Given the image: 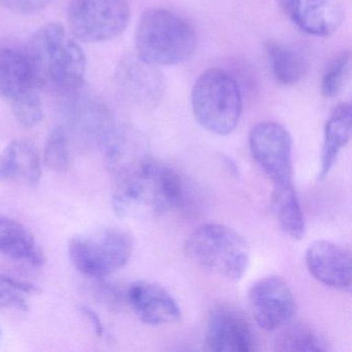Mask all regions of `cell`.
I'll return each instance as SVG.
<instances>
[{
  "mask_svg": "<svg viewBox=\"0 0 352 352\" xmlns=\"http://www.w3.org/2000/svg\"><path fill=\"white\" fill-rule=\"evenodd\" d=\"M38 89L61 96L83 87L85 53L77 38L63 24H45L28 41L25 49Z\"/></svg>",
  "mask_w": 352,
  "mask_h": 352,
  "instance_id": "6da1fadb",
  "label": "cell"
},
{
  "mask_svg": "<svg viewBox=\"0 0 352 352\" xmlns=\"http://www.w3.org/2000/svg\"><path fill=\"white\" fill-rule=\"evenodd\" d=\"M113 174L116 181L113 207L118 215H126L133 207L164 215L184 204L185 186L178 173L148 154Z\"/></svg>",
  "mask_w": 352,
  "mask_h": 352,
  "instance_id": "7a4b0ae2",
  "label": "cell"
},
{
  "mask_svg": "<svg viewBox=\"0 0 352 352\" xmlns=\"http://www.w3.org/2000/svg\"><path fill=\"white\" fill-rule=\"evenodd\" d=\"M137 54L154 65L186 63L197 50L195 30L182 18L164 9L145 12L135 32Z\"/></svg>",
  "mask_w": 352,
  "mask_h": 352,
  "instance_id": "3957f363",
  "label": "cell"
},
{
  "mask_svg": "<svg viewBox=\"0 0 352 352\" xmlns=\"http://www.w3.org/2000/svg\"><path fill=\"white\" fill-rule=\"evenodd\" d=\"M185 252L195 265L232 282L242 279L250 259L246 241L232 228L217 223L195 228L185 242Z\"/></svg>",
  "mask_w": 352,
  "mask_h": 352,
  "instance_id": "277c9868",
  "label": "cell"
},
{
  "mask_svg": "<svg viewBox=\"0 0 352 352\" xmlns=\"http://www.w3.org/2000/svg\"><path fill=\"white\" fill-rule=\"evenodd\" d=\"M197 122L215 135L236 129L242 115V96L236 80L219 69L205 72L197 80L191 94Z\"/></svg>",
  "mask_w": 352,
  "mask_h": 352,
  "instance_id": "5b68a950",
  "label": "cell"
},
{
  "mask_svg": "<svg viewBox=\"0 0 352 352\" xmlns=\"http://www.w3.org/2000/svg\"><path fill=\"white\" fill-rule=\"evenodd\" d=\"M127 0H71L67 22L78 41L102 43L120 36L129 23Z\"/></svg>",
  "mask_w": 352,
  "mask_h": 352,
  "instance_id": "8992f818",
  "label": "cell"
},
{
  "mask_svg": "<svg viewBox=\"0 0 352 352\" xmlns=\"http://www.w3.org/2000/svg\"><path fill=\"white\" fill-rule=\"evenodd\" d=\"M133 250V239L120 230H106L96 239L77 236L69 244V259L76 269L96 279L122 269Z\"/></svg>",
  "mask_w": 352,
  "mask_h": 352,
  "instance_id": "52a82bcc",
  "label": "cell"
},
{
  "mask_svg": "<svg viewBox=\"0 0 352 352\" xmlns=\"http://www.w3.org/2000/svg\"><path fill=\"white\" fill-rule=\"evenodd\" d=\"M63 116L67 129L86 143L102 148L118 124L104 102L81 89L63 96Z\"/></svg>",
  "mask_w": 352,
  "mask_h": 352,
  "instance_id": "ba28073f",
  "label": "cell"
},
{
  "mask_svg": "<svg viewBox=\"0 0 352 352\" xmlns=\"http://www.w3.org/2000/svg\"><path fill=\"white\" fill-rule=\"evenodd\" d=\"M249 148L274 186L292 183V139L287 129L271 121L258 123L251 129Z\"/></svg>",
  "mask_w": 352,
  "mask_h": 352,
  "instance_id": "9c48e42d",
  "label": "cell"
},
{
  "mask_svg": "<svg viewBox=\"0 0 352 352\" xmlns=\"http://www.w3.org/2000/svg\"><path fill=\"white\" fill-rule=\"evenodd\" d=\"M248 300L253 318L267 331L281 329L296 312L294 294L278 276H265L254 282L249 289Z\"/></svg>",
  "mask_w": 352,
  "mask_h": 352,
  "instance_id": "30bf717a",
  "label": "cell"
},
{
  "mask_svg": "<svg viewBox=\"0 0 352 352\" xmlns=\"http://www.w3.org/2000/svg\"><path fill=\"white\" fill-rule=\"evenodd\" d=\"M206 343L212 351L251 352L256 338L247 319L236 309L218 306L210 313Z\"/></svg>",
  "mask_w": 352,
  "mask_h": 352,
  "instance_id": "8fae6325",
  "label": "cell"
},
{
  "mask_svg": "<svg viewBox=\"0 0 352 352\" xmlns=\"http://www.w3.org/2000/svg\"><path fill=\"white\" fill-rule=\"evenodd\" d=\"M305 261L311 275L327 287L351 290V253L345 247L329 241H316L310 244Z\"/></svg>",
  "mask_w": 352,
  "mask_h": 352,
  "instance_id": "7c38bea8",
  "label": "cell"
},
{
  "mask_svg": "<svg viewBox=\"0 0 352 352\" xmlns=\"http://www.w3.org/2000/svg\"><path fill=\"white\" fill-rule=\"evenodd\" d=\"M125 300L140 320L149 325L170 324L181 319V309L162 286L137 281L125 292Z\"/></svg>",
  "mask_w": 352,
  "mask_h": 352,
  "instance_id": "4fadbf2b",
  "label": "cell"
},
{
  "mask_svg": "<svg viewBox=\"0 0 352 352\" xmlns=\"http://www.w3.org/2000/svg\"><path fill=\"white\" fill-rule=\"evenodd\" d=\"M117 79L127 96L146 106L160 102L166 89L164 75L157 65L147 63L138 54L121 61Z\"/></svg>",
  "mask_w": 352,
  "mask_h": 352,
  "instance_id": "5bb4252c",
  "label": "cell"
},
{
  "mask_svg": "<svg viewBox=\"0 0 352 352\" xmlns=\"http://www.w3.org/2000/svg\"><path fill=\"white\" fill-rule=\"evenodd\" d=\"M278 3L292 23L310 36H329L341 23V12L333 0H278Z\"/></svg>",
  "mask_w": 352,
  "mask_h": 352,
  "instance_id": "9a60e30c",
  "label": "cell"
},
{
  "mask_svg": "<svg viewBox=\"0 0 352 352\" xmlns=\"http://www.w3.org/2000/svg\"><path fill=\"white\" fill-rule=\"evenodd\" d=\"M38 90L25 51L0 47V96L12 104Z\"/></svg>",
  "mask_w": 352,
  "mask_h": 352,
  "instance_id": "2e32d148",
  "label": "cell"
},
{
  "mask_svg": "<svg viewBox=\"0 0 352 352\" xmlns=\"http://www.w3.org/2000/svg\"><path fill=\"white\" fill-rule=\"evenodd\" d=\"M41 176L40 154L32 142L14 140L0 153V181H20L36 186L40 182Z\"/></svg>",
  "mask_w": 352,
  "mask_h": 352,
  "instance_id": "e0dca14e",
  "label": "cell"
},
{
  "mask_svg": "<svg viewBox=\"0 0 352 352\" xmlns=\"http://www.w3.org/2000/svg\"><path fill=\"white\" fill-rule=\"evenodd\" d=\"M0 252L16 261L40 267L45 263L43 251L32 232L20 222L0 215Z\"/></svg>",
  "mask_w": 352,
  "mask_h": 352,
  "instance_id": "ac0fdd59",
  "label": "cell"
},
{
  "mask_svg": "<svg viewBox=\"0 0 352 352\" xmlns=\"http://www.w3.org/2000/svg\"><path fill=\"white\" fill-rule=\"evenodd\" d=\"M351 121V106L349 104H339L331 113L325 125L318 180H323L329 174L340 151L349 142Z\"/></svg>",
  "mask_w": 352,
  "mask_h": 352,
  "instance_id": "d6986e66",
  "label": "cell"
},
{
  "mask_svg": "<svg viewBox=\"0 0 352 352\" xmlns=\"http://www.w3.org/2000/svg\"><path fill=\"white\" fill-rule=\"evenodd\" d=\"M272 208L284 234L294 240L304 238L306 232L304 213L292 183L274 186Z\"/></svg>",
  "mask_w": 352,
  "mask_h": 352,
  "instance_id": "ffe728a7",
  "label": "cell"
},
{
  "mask_svg": "<svg viewBox=\"0 0 352 352\" xmlns=\"http://www.w3.org/2000/svg\"><path fill=\"white\" fill-rule=\"evenodd\" d=\"M265 52L274 77L282 85L292 86L302 81L308 72V63L300 53L278 42L267 41Z\"/></svg>",
  "mask_w": 352,
  "mask_h": 352,
  "instance_id": "44dd1931",
  "label": "cell"
},
{
  "mask_svg": "<svg viewBox=\"0 0 352 352\" xmlns=\"http://www.w3.org/2000/svg\"><path fill=\"white\" fill-rule=\"evenodd\" d=\"M276 339V349L279 351H325L324 340L311 327L302 323L287 324L281 327Z\"/></svg>",
  "mask_w": 352,
  "mask_h": 352,
  "instance_id": "7402d4cb",
  "label": "cell"
},
{
  "mask_svg": "<svg viewBox=\"0 0 352 352\" xmlns=\"http://www.w3.org/2000/svg\"><path fill=\"white\" fill-rule=\"evenodd\" d=\"M44 162L47 168L54 172H65L71 162L69 135L63 125L54 127L45 146Z\"/></svg>",
  "mask_w": 352,
  "mask_h": 352,
  "instance_id": "603a6c76",
  "label": "cell"
},
{
  "mask_svg": "<svg viewBox=\"0 0 352 352\" xmlns=\"http://www.w3.org/2000/svg\"><path fill=\"white\" fill-rule=\"evenodd\" d=\"M351 67V55L349 52L340 53L327 67L322 82L321 94L327 98H335L343 89Z\"/></svg>",
  "mask_w": 352,
  "mask_h": 352,
  "instance_id": "cb8c5ba5",
  "label": "cell"
},
{
  "mask_svg": "<svg viewBox=\"0 0 352 352\" xmlns=\"http://www.w3.org/2000/svg\"><path fill=\"white\" fill-rule=\"evenodd\" d=\"M17 122L24 127H34L43 119V109L38 92L30 94L11 104Z\"/></svg>",
  "mask_w": 352,
  "mask_h": 352,
  "instance_id": "d4e9b609",
  "label": "cell"
},
{
  "mask_svg": "<svg viewBox=\"0 0 352 352\" xmlns=\"http://www.w3.org/2000/svg\"><path fill=\"white\" fill-rule=\"evenodd\" d=\"M21 294L0 279V309H15L24 312L28 311V302Z\"/></svg>",
  "mask_w": 352,
  "mask_h": 352,
  "instance_id": "484cf974",
  "label": "cell"
},
{
  "mask_svg": "<svg viewBox=\"0 0 352 352\" xmlns=\"http://www.w3.org/2000/svg\"><path fill=\"white\" fill-rule=\"evenodd\" d=\"M52 0H0V6L14 13L34 14L44 10Z\"/></svg>",
  "mask_w": 352,
  "mask_h": 352,
  "instance_id": "4316f807",
  "label": "cell"
},
{
  "mask_svg": "<svg viewBox=\"0 0 352 352\" xmlns=\"http://www.w3.org/2000/svg\"><path fill=\"white\" fill-rule=\"evenodd\" d=\"M0 279L3 280L6 283L9 284L12 287L15 288L18 292L22 294H40L41 289L36 284L32 282L24 281V280H19L17 278L11 277L8 275H0Z\"/></svg>",
  "mask_w": 352,
  "mask_h": 352,
  "instance_id": "83f0119b",
  "label": "cell"
},
{
  "mask_svg": "<svg viewBox=\"0 0 352 352\" xmlns=\"http://www.w3.org/2000/svg\"><path fill=\"white\" fill-rule=\"evenodd\" d=\"M98 290H96V294L100 296V300H104L107 302H112V304H116L115 302H118L120 300L122 294L116 287L113 285H110L108 283H98Z\"/></svg>",
  "mask_w": 352,
  "mask_h": 352,
  "instance_id": "f1b7e54d",
  "label": "cell"
},
{
  "mask_svg": "<svg viewBox=\"0 0 352 352\" xmlns=\"http://www.w3.org/2000/svg\"><path fill=\"white\" fill-rule=\"evenodd\" d=\"M80 311H81L82 314L88 319V321L91 323L96 336L100 338L102 337L104 333V324H102V319L100 318L98 313L92 310L90 307L85 306V305H82V306L80 307Z\"/></svg>",
  "mask_w": 352,
  "mask_h": 352,
  "instance_id": "f546056e",
  "label": "cell"
},
{
  "mask_svg": "<svg viewBox=\"0 0 352 352\" xmlns=\"http://www.w3.org/2000/svg\"><path fill=\"white\" fill-rule=\"evenodd\" d=\"M0 337H1V331H0Z\"/></svg>",
  "mask_w": 352,
  "mask_h": 352,
  "instance_id": "4dcf8cb0",
  "label": "cell"
}]
</instances>
